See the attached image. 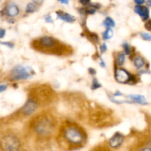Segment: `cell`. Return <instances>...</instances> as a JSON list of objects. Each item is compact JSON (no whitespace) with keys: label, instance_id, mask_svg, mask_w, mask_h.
I'll use <instances>...</instances> for the list:
<instances>
[{"label":"cell","instance_id":"cell-32","mask_svg":"<svg viewBox=\"0 0 151 151\" xmlns=\"http://www.w3.org/2000/svg\"><path fill=\"white\" fill-rule=\"evenodd\" d=\"M100 65L102 66V67H106V63H105V62L103 61V60H101V61H100Z\"/></svg>","mask_w":151,"mask_h":151},{"label":"cell","instance_id":"cell-22","mask_svg":"<svg viewBox=\"0 0 151 151\" xmlns=\"http://www.w3.org/2000/svg\"><path fill=\"white\" fill-rule=\"evenodd\" d=\"M145 27V28L147 29V30L151 31V19L150 20H148L147 22H146Z\"/></svg>","mask_w":151,"mask_h":151},{"label":"cell","instance_id":"cell-2","mask_svg":"<svg viewBox=\"0 0 151 151\" xmlns=\"http://www.w3.org/2000/svg\"><path fill=\"white\" fill-rule=\"evenodd\" d=\"M56 126L54 117L50 114H41L37 116L32 122L34 133L41 138L50 137L53 134Z\"/></svg>","mask_w":151,"mask_h":151},{"label":"cell","instance_id":"cell-7","mask_svg":"<svg viewBox=\"0 0 151 151\" xmlns=\"http://www.w3.org/2000/svg\"><path fill=\"white\" fill-rule=\"evenodd\" d=\"M115 78L120 83H128L131 81H135L136 78L129 72L125 69L119 68L115 71Z\"/></svg>","mask_w":151,"mask_h":151},{"label":"cell","instance_id":"cell-5","mask_svg":"<svg viewBox=\"0 0 151 151\" xmlns=\"http://www.w3.org/2000/svg\"><path fill=\"white\" fill-rule=\"evenodd\" d=\"M28 67L22 65H17L12 69L10 73V77L13 81H25L28 80L32 76V73Z\"/></svg>","mask_w":151,"mask_h":151},{"label":"cell","instance_id":"cell-23","mask_svg":"<svg viewBox=\"0 0 151 151\" xmlns=\"http://www.w3.org/2000/svg\"><path fill=\"white\" fill-rule=\"evenodd\" d=\"M44 19H45L46 22H48V23H52L53 22L51 16H50V15H47V16H44Z\"/></svg>","mask_w":151,"mask_h":151},{"label":"cell","instance_id":"cell-1","mask_svg":"<svg viewBox=\"0 0 151 151\" xmlns=\"http://www.w3.org/2000/svg\"><path fill=\"white\" fill-rule=\"evenodd\" d=\"M32 45L38 51L58 55H69V51H72L66 44H62L60 41L53 37L47 35L35 40Z\"/></svg>","mask_w":151,"mask_h":151},{"label":"cell","instance_id":"cell-8","mask_svg":"<svg viewBox=\"0 0 151 151\" xmlns=\"http://www.w3.org/2000/svg\"><path fill=\"white\" fill-rule=\"evenodd\" d=\"M124 140H125V136L122 134H121L120 132H116L109 139V146L112 147V148H118V147H119L122 145V143L124 142Z\"/></svg>","mask_w":151,"mask_h":151},{"label":"cell","instance_id":"cell-34","mask_svg":"<svg viewBox=\"0 0 151 151\" xmlns=\"http://www.w3.org/2000/svg\"><path fill=\"white\" fill-rule=\"evenodd\" d=\"M146 4H147V7H151V0H147L146 1Z\"/></svg>","mask_w":151,"mask_h":151},{"label":"cell","instance_id":"cell-27","mask_svg":"<svg viewBox=\"0 0 151 151\" xmlns=\"http://www.w3.org/2000/svg\"><path fill=\"white\" fill-rule=\"evenodd\" d=\"M88 71L91 75H94L96 74V70L94 69H93V68H88Z\"/></svg>","mask_w":151,"mask_h":151},{"label":"cell","instance_id":"cell-19","mask_svg":"<svg viewBox=\"0 0 151 151\" xmlns=\"http://www.w3.org/2000/svg\"><path fill=\"white\" fill-rule=\"evenodd\" d=\"M122 47H123L124 52L125 53V55H130L131 53V46L128 44V43H124L122 44Z\"/></svg>","mask_w":151,"mask_h":151},{"label":"cell","instance_id":"cell-31","mask_svg":"<svg viewBox=\"0 0 151 151\" xmlns=\"http://www.w3.org/2000/svg\"><path fill=\"white\" fill-rule=\"evenodd\" d=\"M114 97H117V96L119 97V96H122V94L120 91H116V92L114 94Z\"/></svg>","mask_w":151,"mask_h":151},{"label":"cell","instance_id":"cell-12","mask_svg":"<svg viewBox=\"0 0 151 151\" xmlns=\"http://www.w3.org/2000/svg\"><path fill=\"white\" fill-rule=\"evenodd\" d=\"M128 97L134 103H137L139 105H142V106L147 105L148 103L147 102V100H146L145 97H144L143 95H141V94H131V95L128 96Z\"/></svg>","mask_w":151,"mask_h":151},{"label":"cell","instance_id":"cell-17","mask_svg":"<svg viewBox=\"0 0 151 151\" xmlns=\"http://www.w3.org/2000/svg\"><path fill=\"white\" fill-rule=\"evenodd\" d=\"M125 60V53L124 54L123 52H120L118 54L117 58H116V64L117 66H121L124 64Z\"/></svg>","mask_w":151,"mask_h":151},{"label":"cell","instance_id":"cell-13","mask_svg":"<svg viewBox=\"0 0 151 151\" xmlns=\"http://www.w3.org/2000/svg\"><path fill=\"white\" fill-rule=\"evenodd\" d=\"M134 64L135 66V67L138 69H141L142 68L144 67V66L145 65V60H144L142 57L141 56H137L134 58Z\"/></svg>","mask_w":151,"mask_h":151},{"label":"cell","instance_id":"cell-29","mask_svg":"<svg viewBox=\"0 0 151 151\" xmlns=\"http://www.w3.org/2000/svg\"><path fill=\"white\" fill-rule=\"evenodd\" d=\"M134 2L136 3L137 4H142L145 2V0H134Z\"/></svg>","mask_w":151,"mask_h":151},{"label":"cell","instance_id":"cell-26","mask_svg":"<svg viewBox=\"0 0 151 151\" xmlns=\"http://www.w3.org/2000/svg\"><path fill=\"white\" fill-rule=\"evenodd\" d=\"M5 34H6V29L1 28V30H0V38H4V35H5Z\"/></svg>","mask_w":151,"mask_h":151},{"label":"cell","instance_id":"cell-4","mask_svg":"<svg viewBox=\"0 0 151 151\" xmlns=\"http://www.w3.org/2000/svg\"><path fill=\"white\" fill-rule=\"evenodd\" d=\"M20 141L13 134H6L1 137V147L2 150L13 151L19 150Z\"/></svg>","mask_w":151,"mask_h":151},{"label":"cell","instance_id":"cell-21","mask_svg":"<svg viewBox=\"0 0 151 151\" xmlns=\"http://www.w3.org/2000/svg\"><path fill=\"white\" fill-rule=\"evenodd\" d=\"M108 47H107V44H106V43H103L102 45H100V52H101V53L103 54V53L106 52V50H107Z\"/></svg>","mask_w":151,"mask_h":151},{"label":"cell","instance_id":"cell-3","mask_svg":"<svg viewBox=\"0 0 151 151\" xmlns=\"http://www.w3.org/2000/svg\"><path fill=\"white\" fill-rule=\"evenodd\" d=\"M60 137L69 145L72 146H82L86 141V135L83 130L74 124L63 127Z\"/></svg>","mask_w":151,"mask_h":151},{"label":"cell","instance_id":"cell-25","mask_svg":"<svg viewBox=\"0 0 151 151\" xmlns=\"http://www.w3.org/2000/svg\"><path fill=\"white\" fill-rule=\"evenodd\" d=\"M1 44H2V45H4V46H7V47H10V48H13V44H12L11 42H1Z\"/></svg>","mask_w":151,"mask_h":151},{"label":"cell","instance_id":"cell-24","mask_svg":"<svg viewBox=\"0 0 151 151\" xmlns=\"http://www.w3.org/2000/svg\"><path fill=\"white\" fill-rule=\"evenodd\" d=\"M91 1V0H79V2L83 5H87Z\"/></svg>","mask_w":151,"mask_h":151},{"label":"cell","instance_id":"cell-15","mask_svg":"<svg viewBox=\"0 0 151 151\" xmlns=\"http://www.w3.org/2000/svg\"><path fill=\"white\" fill-rule=\"evenodd\" d=\"M103 25H104L106 28H112L114 27H115L116 24H115L114 20L112 18L108 16V17H106V19H105L104 22H103Z\"/></svg>","mask_w":151,"mask_h":151},{"label":"cell","instance_id":"cell-6","mask_svg":"<svg viewBox=\"0 0 151 151\" xmlns=\"http://www.w3.org/2000/svg\"><path fill=\"white\" fill-rule=\"evenodd\" d=\"M39 103L34 100L33 98H29L25 104L22 106V109L19 111V113L22 114V116H27L32 115L35 111L38 109Z\"/></svg>","mask_w":151,"mask_h":151},{"label":"cell","instance_id":"cell-14","mask_svg":"<svg viewBox=\"0 0 151 151\" xmlns=\"http://www.w3.org/2000/svg\"><path fill=\"white\" fill-rule=\"evenodd\" d=\"M38 4H36L34 2H30L28 3L27 5L26 8H25V12L27 13H32L34 12H35L38 9Z\"/></svg>","mask_w":151,"mask_h":151},{"label":"cell","instance_id":"cell-9","mask_svg":"<svg viewBox=\"0 0 151 151\" xmlns=\"http://www.w3.org/2000/svg\"><path fill=\"white\" fill-rule=\"evenodd\" d=\"M134 12L137 13L144 22L147 21L150 16V10H149L148 7H146V6L137 4L134 7Z\"/></svg>","mask_w":151,"mask_h":151},{"label":"cell","instance_id":"cell-11","mask_svg":"<svg viewBox=\"0 0 151 151\" xmlns=\"http://www.w3.org/2000/svg\"><path fill=\"white\" fill-rule=\"evenodd\" d=\"M19 8L15 3H11L8 4L6 7L5 14L10 18H13L19 15Z\"/></svg>","mask_w":151,"mask_h":151},{"label":"cell","instance_id":"cell-33","mask_svg":"<svg viewBox=\"0 0 151 151\" xmlns=\"http://www.w3.org/2000/svg\"><path fill=\"white\" fill-rule=\"evenodd\" d=\"M69 0H60V2H61L62 4H67L68 3H69Z\"/></svg>","mask_w":151,"mask_h":151},{"label":"cell","instance_id":"cell-35","mask_svg":"<svg viewBox=\"0 0 151 151\" xmlns=\"http://www.w3.org/2000/svg\"><path fill=\"white\" fill-rule=\"evenodd\" d=\"M58 1H60V0H58Z\"/></svg>","mask_w":151,"mask_h":151},{"label":"cell","instance_id":"cell-10","mask_svg":"<svg viewBox=\"0 0 151 151\" xmlns=\"http://www.w3.org/2000/svg\"><path fill=\"white\" fill-rule=\"evenodd\" d=\"M56 15H57L58 18L61 20L64 21V22H67V23H72L75 21V17L72 15L69 14V13H66V12L63 11V10H57L56 11Z\"/></svg>","mask_w":151,"mask_h":151},{"label":"cell","instance_id":"cell-30","mask_svg":"<svg viewBox=\"0 0 151 151\" xmlns=\"http://www.w3.org/2000/svg\"><path fill=\"white\" fill-rule=\"evenodd\" d=\"M32 1L38 5H41V4H42L44 0H32Z\"/></svg>","mask_w":151,"mask_h":151},{"label":"cell","instance_id":"cell-20","mask_svg":"<svg viewBox=\"0 0 151 151\" xmlns=\"http://www.w3.org/2000/svg\"><path fill=\"white\" fill-rule=\"evenodd\" d=\"M140 35L142 38L143 40L147 41H151V34L147 33V32H141Z\"/></svg>","mask_w":151,"mask_h":151},{"label":"cell","instance_id":"cell-16","mask_svg":"<svg viewBox=\"0 0 151 151\" xmlns=\"http://www.w3.org/2000/svg\"><path fill=\"white\" fill-rule=\"evenodd\" d=\"M113 30L111 28H107L104 32H103V40H109L112 38L113 36Z\"/></svg>","mask_w":151,"mask_h":151},{"label":"cell","instance_id":"cell-28","mask_svg":"<svg viewBox=\"0 0 151 151\" xmlns=\"http://www.w3.org/2000/svg\"><path fill=\"white\" fill-rule=\"evenodd\" d=\"M6 88H7V85H4V84H1V85L0 86V92L2 93L3 91H4V90H6Z\"/></svg>","mask_w":151,"mask_h":151},{"label":"cell","instance_id":"cell-18","mask_svg":"<svg viewBox=\"0 0 151 151\" xmlns=\"http://www.w3.org/2000/svg\"><path fill=\"white\" fill-rule=\"evenodd\" d=\"M100 87H102V85L99 83L98 80H97V78H94L92 81V84H91V89L96 90L97 89V88H100Z\"/></svg>","mask_w":151,"mask_h":151}]
</instances>
